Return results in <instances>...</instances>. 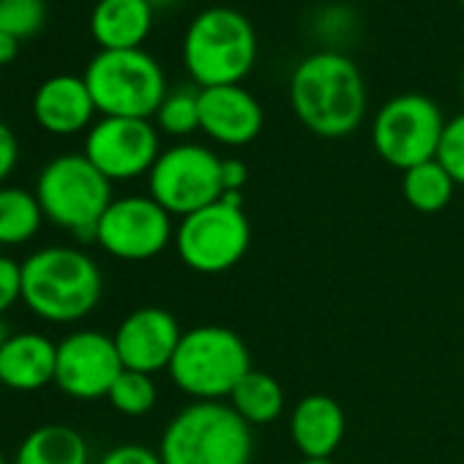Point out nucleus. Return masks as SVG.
Here are the masks:
<instances>
[{"label":"nucleus","mask_w":464,"mask_h":464,"mask_svg":"<svg viewBox=\"0 0 464 464\" xmlns=\"http://www.w3.org/2000/svg\"><path fill=\"white\" fill-rule=\"evenodd\" d=\"M295 118L317 137L353 134L366 115V85L358 66L339 53H314L298 63L290 80Z\"/></svg>","instance_id":"1"},{"label":"nucleus","mask_w":464,"mask_h":464,"mask_svg":"<svg viewBox=\"0 0 464 464\" xmlns=\"http://www.w3.org/2000/svg\"><path fill=\"white\" fill-rule=\"evenodd\" d=\"M102 271L74 246H47L23 263V304L47 323H77L102 301Z\"/></svg>","instance_id":"2"},{"label":"nucleus","mask_w":464,"mask_h":464,"mask_svg":"<svg viewBox=\"0 0 464 464\" xmlns=\"http://www.w3.org/2000/svg\"><path fill=\"white\" fill-rule=\"evenodd\" d=\"M159 456L164 464H249L252 426L224 401H191L167 423Z\"/></svg>","instance_id":"3"},{"label":"nucleus","mask_w":464,"mask_h":464,"mask_svg":"<svg viewBox=\"0 0 464 464\" xmlns=\"http://www.w3.org/2000/svg\"><path fill=\"white\" fill-rule=\"evenodd\" d=\"M255 61L257 34L238 9H205L186 28L183 66L197 88L241 85Z\"/></svg>","instance_id":"4"},{"label":"nucleus","mask_w":464,"mask_h":464,"mask_svg":"<svg viewBox=\"0 0 464 464\" xmlns=\"http://www.w3.org/2000/svg\"><path fill=\"white\" fill-rule=\"evenodd\" d=\"M167 372L194 401H221L252 372V358L236 331L224 325H197L183 331Z\"/></svg>","instance_id":"5"},{"label":"nucleus","mask_w":464,"mask_h":464,"mask_svg":"<svg viewBox=\"0 0 464 464\" xmlns=\"http://www.w3.org/2000/svg\"><path fill=\"white\" fill-rule=\"evenodd\" d=\"M36 199L47 221L80 241H96V227L112 205V180L85 153H63L42 169Z\"/></svg>","instance_id":"6"},{"label":"nucleus","mask_w":464,"mask_h":464,"mask_svg":"<svg viewBox=\"0 0 464 464\" xmlns=\"http://www.w3.org/2000/svg\"><path fill=\"white\" fill-rule=\"evenodd\" d=\"M82 77L102 118L150 121L169 93L159 61L145 50H99Z\"/></svg>","instance_id":"7"},{"label":"nucleus","mask_w":464,"mask_h":464,"mask_svg":"<svg viewBox=\"0 0 464 464\" xmlns=\"http://www.w3.org/2000/svg\"><path fill=\"white\" fill-rule=\"evenodd\" d=\"M249 241L252 227L241 194H221L213 205L183 216L175 232V246L183 266L208 276L238 266Z\"/></svg>","instance_id":"8"},{"label":"nucleus","mask_w":464,"mask_h":464,"mask_svg":"<svg viewBox=\"0 0 464 464\" xmlns=\"http://www.w3.org/2000/svg\"><path fill=\"white\" fill-rule=\"evenodd\" d=\"M445 123L442 110L429 96L401 93L380 107L372 126V142L385 164L404 172L437 159Z\"/></svg>","instance_id":"9"},{"label":"nucleus","mask_w":464,"mask_h":464,"mask_svg":"<svg viewBox=\"0 0 464 464\" xmlns=\"http://www.w3.org/2000/svg\"><path fill=\"white\" fill-rule=\"evenodd\" d=\"M150 197L169 216L197 213L221 199V159L202 145H175L161 150L148 172Z\"/></svg>","instance_id":"10"},{"label":"nucleus","mask_w":464,"mask_h":464,"mask_svg":"<svg viewBox=\"0 0 464 464\" xmlns=\"http://www.w3.org/2000/svg\"><path fill=\"white\" fill-rule=\"evenodd\" d=\"M172 241V216L148 194H131L112 199L107 213L96 227V244L129 263L150 260L167 249Z\"/></svg>","instance_id":"11"},{"label":"nucleus","mask_w":464,"mask_h":464,"mask_svg":"<svg viewBox=\"0 0 464 464\" xmlns=\"http://www.w3.org/2000/svg\"><path fill=\"white\" fill-rule=\"evenodd\" d=\"M85 156L107 180H131L161 156L159 131L142 118H102L85 137Z\"/></svg>","instance_id":"12"},{"label":"nucleus","mask_w":464,"mask_h":464,"mask_svg":"<svg viewBox=\"0 0 464 464\" xmlns=\"http://www.w3.org/2000/svg\"><path fill=\"white\" fill-rule=\"evenodd\" d=\"M123 361L115 339L102 331H74L58 344L55 385L80 401H93L110 393L121 377Z\"/></svg>","instance_id":"13"},{"label":"nucleus","mask_w":464,"mask_h":464,"mask_svg":"<svg viewBox=\"0 0 464 464\" xmlns=\"http://www.w3.org/2000/svg\"><path fill=\"white\" fill-rule=\"evenodd\" d=\"M180 336L183 331L167 309L140 306L123 317L112 339L123 361V369L153 374L159 369H169Z\"/></svg>","instance_id":"14"},{"label":"nucleus","mask_w":464,"mask_h":464,"mask_svg":"<svg viewBox=\"0 0 464 464\" xmlns=\"http://www.w3.org/2000/svg\"><path fill=\"white\" fill-rule=\"evenodd\" d=\"M266 123L260 102L244 85L199 88V129L218 145L241 148L260 137Z\"/></svg>","instance_id":"15"},{"label":"nucleus","mask_w":464,"mask_h":464,"mask_svg":"<svg viewBox=\"0 0 464 464\" xmlns=\"http://www.w3.org/2000/svg\"><path fill=\"white\" fill-rule=\"evenodd\" d=\"M93 96L85 85V77L55 74L44 80L34 96V118L36 123L58 137L77 134L91 126L96 115Z\"/></svg>","instance_id":"16"},{"label":"nucleus","mask_w":464,"mask_h":464,"mask_svg":"<svg viewBox=\"0 0 464 464\" xmlns=\"http://www.w3.org/2000/svg\"><path fill=\"white\" fill-rule=\"evenodd\" d=\"M58 344L36 331L12 334L0 347V385L12 391H39L55 382Z\"/></svg>","instance_id":"17"},{"label":"nucleus","mask_w":464,"mask_h":464,"mask_svg":"<svg viewBox=\"0 0 464 464\" xmlns=\"http://www.w3.org/2000/svg\"><path fill=\"white\" fill-rule=\"evenodd\" d=\"M290 434L304 459H331L344 440V410L325 393H309L290 415Z\"/></svg>","instance_id":"18"},{"label":"nucleus","mask_w":464,"mask_h":464,"mask_svg":"<svg viewBox=\"0 0 464 464\" xmlns=\"http://www.w3.org/2000/svg\"><path fill=\"white\" fill-rule=\"evenodd\" d=\"M153 28V6L145 0H99L91 12V36L102 50H142Z\"/></svg>","instance_id":"19"},{"label":"nucleus","mask_w":464,"mask_h":464,"mask_svg":"<svg viewBox=\"0 0 464 464\" xmlns=\"http://www.w3.org/2000/svg\"><path fill=\"white\" fill-rule=\"evenodd\" d=\"M88 442L77 429L47 423L23 440L14 464H88Z\"/></svg>","instance_id":"20"},{"label":"nucleus","mask_w":464,"mask_h":464,"mask_svg":"<svg viewBox=\"0 0 464 464\" xmlns=\"http://www.w3.org/2000/svg\"><path fill=\"white\" fill-rule=\"evenodd\" d=\"M229 407L236 410L249 426L274 423L285 412V391L279 380L266 372L252 369L229 393Z\"/></svg>","instance_id":"21"},{"label":"nucleus","mask_w":464,"mask_h":464,"mask_svg":"<svg viewBox=\"0 0 464 464\" xmlns=\"http://www.w3.org/2000/svg\"><path fill=\"white\" fill-rule=\"evenodd\" d=\"M44 210L34 191L0 186V246H23L42 229Z\"/></svg>","instance_id":"22"},{"label":"nucleus","mask_w":464,"mask_h":464,"mask_svg":"<svg viewBox=\"0 0 464 464\" xmlns=\"http://www.w3.org/2000/svg\"><path fill=\"white\" fill-rule=\"evenodd\" d=\"M453 188H456V180L448 175V169L437 159L404 169V178H401V194L407 205L420 213L442 210L450 202Z\"/></svg>","instance_id":"23"},{"label":"nucleus","mask_w":464,"mask_h":464,"mask_svg":"<svg viewBox=\"0 0 464 464\" xmlns=\"http://www.w3.org/2000/svg\"><path fill=\"white\" fill-rule=\"evenodd\" d=\"M110 404L123 412V415H145L156 407V399H159V391H156V382L150 374L145 372H131V369H123L121 377L112 382L110 393H107Z\"/></svg>","instance_id":"24"},{"label":"nucleus","mask_w":464,"mask_h":464,"mask_svg":"<svg viewBox=\"0 0 464 464\" xmlns=\"http://www.w3.org/2000/svg\"><path fill=\"white\" fill-rule=\"evenodd\" d=\"M153 118L164 134L188 137L191 131L199 129V91H191V88L169 91Z\"/></svg>","instance_id":"25"},{"label":"nucleus","mask_w":464,"mask_h":464,"mask_svg":"<svg viewBox=\"0 0 464 464\" xmlns=\"http://www.w3.org/2000/svg\"><path fill=\"white\" fill-rule=\"evenodd\" d=\"M44 0H0V34H9L17 42L36 36L44 25Z\"/></svg>","instance_id":"26"},{"label":"nucleus","mask_w":464,"mask_h":464,"mask_svg":"<svg viewBox=\"0 0 464 464\" xmlns=\"http://www.w3.org/2000/svg\"><path fill=\"white\" fill-rule=\"evenodd\" d=\"M437 161L448 169L456 186H464V112L445 123V131L437 148Z\"/></svg>","instance_id":"27"},{"label":"nucleus","mask_w":464,"mask_h":464,"mask_svg":"<svg viewBox=\"0 0 464 464\" xmlns=\"http://www.w3.org/2000/svg\"><path fill=\"white\" fill-rule=\"evenodd\" d=\"M23 301V263L0 255V317Z\"/></svg>","instance_id":"28"},{"label":"nucleus","mask_w":464,"mask_h":464,"mask_svg":"<svg viewBox=\"0 0 464 464\" xmlns=\"http://www.w3.org/2000/svg\"><path fill=\"white\" fill-rule=\"evenodd\" d=\"M99 464H164L161 456L145 445H118Z\"/></svg>","instance_id":"29"},{"label":"nucleus","mask_w":464,"mask_h":464,"mask_svg":"<svg viewBox=\"0 0 464 464\" xmlns=\"http://www.w3.org/2000/svg\"><path fill=\"white\" fill-rule=\"evenodd\" d=\"M20 161V142L14 131L0 121V183H4Z\"/></svg>","instance_id":"30"},{"label":"nucleus","mask_w":464,"mask_h":464,"mask_svg":"<svg viewBox=\"0 0 464 464\" xmlns=\"http://www.w3.org/2000/svg\"><path fill=\"white\" fill-rule=\"evenodd\" d=\"M249 169L241 159H221V188L224 194H241L246 186Z\"/></svg>","instance_id":"31"},{"label":"nucleus","mask_w":464,"mask_h":464,"mask_svg":"<svg viewBox=\"0 0 464 464\" xmlns=\"http://www.w3.org/2000/svg\"><path fill=\"white\" fill-rule=\"evenodd\" d=\"M20 53V42L9 34H0V66H6L17 58Z\"/></svg>","instance_id":"32"},{"label":"nucleus","mask_w":464,"mask_h":464,"mask_svg":"<svg viewBox=\"0 0 464 464\" xmlns=\"http://www.w3.org/2000/svg\"><path fill=\"white\" fill-rule=\"evenodd\" d=\"M9 339H12V334H9V325L4 323V317H0V347H4Z\"/></svg>","instance_id":"33"},{"label":"nucleus","mask_w":464,"mask_h":464,"mask_svg":"<svg viewBox=\"0 0 464 464\" xmlns=\"http://www.w3.org/2000/svg\"><path fill=\"white\" fill-rule=\"evenodd\" d=\"M145 4H150L153 9H161V6H172L175 0H145Z\"/></svg>","instance_id":"34"},{"label":"nucleus","mask_w":464,"mask_h":464,"mask_svg":"<svg viewBox=\"0 0 464 464\" xmlns=\"http://www.w3.org/2000/svg\"><path fill=\"white\" fill-rule=\"evenodd\" d=\"M301 464H336V461H331V459H304Z\"/></svg>","instance_id":"35"},{"label":"nucleus","mask_w":464,"mask_h":464,"mask_svg":"<svg viewBox=\"0 0 464 464\" xmlns=\"http://www.w3.org/2000/svg\"><path fill=\"white\" fill-rule=\"evenodd\" d=\"M0 464H9V461H6V456H4V453H0Z\"/></svg>","instance_id":"36"},{"label":"nucleus","mask_w":464,"mask_h":464,"mask_svg":"<svg viewBox=\"0 0 464 464\" xmlns=\"http://www.w3.org/2000/svg\"><path fill=\"white\" fill-rule=\"evenodd\" d=\"M461 96H464V77H461Z\"/></svg>","instance_id":"37"},{"label":"nucleus","mask_w":464,"mask_h":464,"mask_svg":"<svg viewBox=\"0 0 464 464\" xmlns=\"http://www.w3.org/2000/svg\"><path fill=\"white\" fill-rule=\"evenodd\" d=\"M459 4H461V6H464V0H459Z\"/></svg>","instance_id":"38"}]
</instances>
